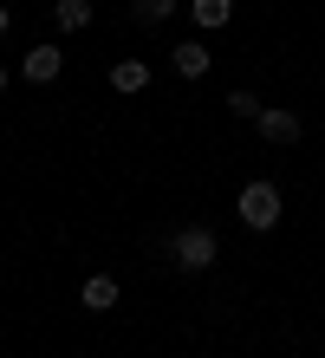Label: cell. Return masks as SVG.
<instances>
[{"mask_svg": "<svg viewBox=\"0 0 325 358\" xmlns=\"http://www.w3.org/2000/svg\"><path fill=\"white\" fill-rule=\"evenodd\" d=\"M169 255H176V267H182V273H202V267H215V255H222V241H215V228L189 222L182 235L169 241Z\"/></svg>", "mask_w": 325, "mask_h": 358, "instance_id": "1", "label": "cell"}, {"mask_svg": "<svg viewBox=\"0 0 325 358\" xmlns=\"http://www.w3.org/2000/svg\"><path fill=\"white\" fill-rule=\"evenodd\" d=\"M234 208H241V222H247V228H273V222H280V208H287V202H280V189H273V182H247V189H241V202H234Z\"/></svg>", "mask_w": 325, "mask_h": 358, "instance_id": "2", "label": "cell"}, {"mask_svg": "<svg viewBox=\"0 0 325 358\" xmlns=\"http://www.w3.org/2000/svg\"><path fill=\"white\" fill-rule=\"evenodd\" d=\"M59 72H65V52L59 46H33L27 52V85H52Z\"/></svg>", "mask_w": 325, "mask_h": 358, "instance_id": "3", "label": "cell"}, {"mask_svg": "<svg viewBox=\"0 0 325 358\" xmlns=\"http://www.w3.org/2000/svg\"><path fill=\"white\" fill-rule=\"evenodd\" d=\"M78 300H85V313H111L117 306V280H111V273H85Z\"/></svg>", "mask_w": 325, "mask_h": 358, "instance_id": "4", "label": "cell"}, {"mask_svg": "<svg viewBox=\"0 0 325 358\" xmlns=\"http://www.w3.org/2000/svg\"><path fill=\"white\" fill-rule=\"evenodd\" d=\"M254 124H260V137H267V143H299V117L293 111H260Z\"/></svg>", "mask_w": 325, "mask_h": 358, "instance_id": "5", "label": "cell"}, {"mask_svg": "<svg viewBox=\"0 0 325 358\" xmlns=\"http://www.w3.org/2000/svg\"><path fill=\"white\" fill-rule=\"evenodd\" d=\"M169 59H176V72H182V78H202L215 52L202 46V39H182V46H176V52H169Z\"/></svg>", "mask_w": 325, "mask_h": 358, "instance_id": "6", "label": "cell"}, {"mask_svg": "<svg viewBox=\"0 0 325 358\" xmlns=\"http://www.w3.org/2000/svg\"><path fill=\"white\" fill-rule=\"evenodd\" d=\"M150 85V66H143V59H117V66H111V92H143Z\"/></svg>", "mask_w": 325, "mask_h": 358, "instance_id": "7", "label": "cell"}, {"mask_svg": "<svg viewBox=\"0 0 325 358\" xmlns=\"http://www.w3.org/2000/svg\"><path fill=\"white\" fill-rule=\"evenodd\" d=\"M189 13H195V27H228V20H234V0H189Z\"/></svg>", "mask_w": 325, "mask_h": 358, "instance_id": "8", "label": "cell"}, {"mask_svg": "<svg viewBox=\"0 0 325 358\" xmlns=\"http://www.w3.org/2000/svg\"><path fill=\"white\" fill-rule=\"evenodd\" d=\"M52 20H59V33L92 27V0H59V7H52Z\"/></svg>", "mask_w": 325, "mask_h": 358, "instance_id": "9", "label": "cell"}, {"mask_svg": "<svg viewBox=\"0 0 325 358\" xmlns=\"http://www.w3.org/2000/svg\"><path fill=\"white\" fill-rule=\"evenodd\" d=\"M176 7H182V0H130V13H137L143 27H163V20L176 13Z\"/></svg>", "mask_w": 325, "mask_h": 358, "instance_id": "10", "label": "cell"}, {"mask_svg": "<svg viewBox=\"0 0 325 358\" xmlns=\"http://www.w3.org/2000/svg\"><path fill=\"white\" fill-rule=\"evenodd\" d=\"M228 111H234V117H260V111H267V104H260L254 92H228Z\"/></svg>", "mask_w": 325, "mask_h": 358, "instance_id": "11", "label": "cell"}, {"mask_svg": "<svg viewBox=\"0 0 325 358\" xmlns=\"http://www.w3.org/2000/svg\"><path fill=\"white\" fill-rule=\"evenodd\" d=\"M7 27H13V13H7V7H0V39H7Z\"/></svg>", "mask_w": 325, "mask_h": 358, "instance_id": "12", "label": "cell"}, {"mask_svg": "<svg viewBox=\"0 0 325 358\" xmlns=\"http://www.w3.org/2000/svg\"><path fill=\"white\" fill-rule=\"evenodd\" d=\"M7 78H13V72H7V66H0V92H7Z\"/></svg>", "mask_w": 325, "mask_h": 358, "instance_id": "13", "label": "cell"}]
</instances>
